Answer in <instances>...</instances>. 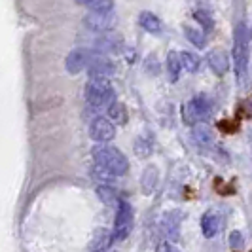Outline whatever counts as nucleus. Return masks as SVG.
I'll return each instance as SVG.
<instances>
[{
	"label": "nucleus",
	"instance_id": "nucleus-1",
	"mask_svg": "<svg viewBox=\"0 0 252 252\" xmlns=\"http://www.w3.org/2000/svg\"><path fill=\"white\" fill-rule=\"evenodd\" d=\"M93 159H95V165H99L104 171H108L112 177H124L129 171L127 158L114 146H99V148H95L93 150Z\"/></svg>",
	"mask_w": 252,
	"mask_h": 252
},
{
	"label": "nucleus",
	"instance_id": "nucleus-2",
	"mask_svg": "<svg viewBox=\"0 0 252 252\" xmlns=\"http://www.w3.org/2000/svg\"><path fill=\"white\" fill-rule=\"evenodd\" d=\"M249 48H251V34L247 25L241 21L233 31V63H235V74L241 82L249 66Z\"/></svg>",
	"mask_w": 252,
	"mask_h": 252
},
{
	"label": "nucleus",
	"instance_id": "nucleus-3",
	"mask_svg": "<svg viewBox=\"0 0 252 252\" xmlns=\"http://www.w3.org/2000/svg\"><path fill=\"white\" fill-rule=\"evenodd\" d=\"M86 99L91 106H110L114 102V88L108 80L102 78H91L86 86Z\"/></svg>",
	"mask_w": 252,
	"mask_h": 252
},
{
	"label": "nucleus",
	"instance_id": "nucleus-4",
	"mask_svg": "<svg viewBox=\"0 0 252 252\" xmlns=\"http://www.w3.org/2000/svg\"><path fill=\"white\" fill-rule=\"evenodd\" d=\"M133 207L127 201L118 203V211H116V220H114L112 237L114 241H126L133 229Z\"/></svg>",
	"mask_w": 252,
	"mask_h": 252
},
{
	"label": "nucleus",
	"instance_id": "nucleus-5",
	"mask_svg": "<svg viewBox=\"0 0 252 252\" xmlns=\"http://www.w3.org/2000/svg\"><path fill=\"white\" fill-rule=\"evenodd\" d=\"M213 112V104L207 95H195L188 104L184 106V118L188 124H199L209 120V116Z\"/></svg>",
	"mask_w": 252,
	"mask_h": 252
},
{
	"label": "nucleus",
	"instance_id": "nucleus-6",
	"mask_svg": "<svg viewBox=\"0 0 252 252\" xmlns=\"http://www.w3.org/2000/svg\"><path fill=\"white\" fill-rule=\"evenodd\" d=\"M89 135L95 142H110L116 137V126L108 118H95L89 126Z\"/></svg>",
	"mask_w": 252,
	"mask_h": 252
},
{
	"label": "nucleus",
	"instance_id": "nucleus-7",
	"mask_svg": "<svg viewBox=\"0 0 252 252\" xmlns=\"http://www.w3.org/2000/svg\"><path fill=\"white\" fill-rule=\"evenodd\" d=\"M88 70L91 78H102V80H108L110 76L116 72V66L110 59L102 57V55H93L89 59Z\"/></svg>",
	"mask_w": 252,
	"mask_h": 252
},
{
	"label": "nucleus",
	"instance_id": "nucleus-8",
	"mask_svg": "<svg viewBox=\"0 0 252 252\" xmlns=\"http://www.w3.org/2000/svg\"><path fill=\"white\" fill-rule=\"evenodd\" d=\"M84 23L91 31H97V32H104V31H110L116 25V17L112 13H95L91 12L86 15Z\"/></svg>",
	"mask_w": 252,
	"mask_h": 252
},
{
	"label": "nucleus",
	"instance_id": "nucleus-9",
	"mask_svg": "<svg viewBox=\"0 0 252 252\" xmlns=\"http://www.w3.org/2000/svg\"><path fill=\"white\" fill-rule=\"evenodd\" d=\"M207 64L216 76H224L229 68V59L224 50H213L207 55Z\"/></svg>",
	"mask_w": 252,
	"mask_h": 252
},
{
	"label": "nucleus",
	"instance_id": "nucleus-10",
	"mask_svg": "<svg viewBox=\"0 0 252 252\" xmlns=\"http://www.w3.org/2000/svg\"><path fill=\"white\" fill-rule=\"evenodd\" d=\"M89 53L86 50H72L68 53V57H66V70L70 72V74H78V72H82L84 68H88L89 64Z\"/></svg>",
	"mask_w": 252,
	"mask_h": 252
},
{
	"label": "nucleus",
	"instance_id": "nucleus-11",
	"mask_svg": "<svg viewBox=\"0 0 252 252\" xmlns=\"http://www.w3.org/2000/svg\"><path fill=\"white\" fill-rule=\"evenodd\" d=\"M112 241H114L112 233L108 229H104V227H99L95 231L91 243H89V252H106Z\"/></svg>",
	"mask_w": 252,
	"mask_h": 252
},
{
	"label": "nucleus",
	"instance_id": "nucleus-12",
	"mask_svg": "<svg viewBox=\"0 0 252 252\" xmlns=\"http://www.w3.org/2000/svg\"><path fill=\"white\" fill-rule=\"evenodd\" d=\"M220 229V218L215 211H207L205 215L201 216V231L207 239H213Z\"/></svg>",
	"mask_w": 252,
	"mask_h": 252
},
{
	"label": "nucleus",
	"instance_id": "nucleus-13",
	"mask_svg": "<svg viewBox=\"0 0 252 252\" xmlns=\"http://www.w3.org/2000/svg\"><path fill=\"white\" fill-rule=\"evenodd\" d=\"M139 23L144 31H148L152 34H159L161 32V21L150 12H142L139 15Z\"/></svg>",
	"mask_w": 252,
	"mask_h": 252
},
{
	"label": "nucleus",
	"instance_id": "nucleus-14",
	"mask_svg": "<svg viewBox=\"0 0 252 252\" xmlns=\"http://www.w3.org/2000/svg\"><path fill=\"white\" fill-rule=\"evenodd\" d=\"M193 139L195 142L201 146V148H211L215 144V137H213V131L207 126H197L193 129Z\"/></svg>",
	"mask_w": 252,
	"mask_h": 252
},
{
	"label": "nucleus",
	"instance_id": "nucleus-15",
	"mask_svg": "<svg viewBox=\"0 0 252 252\" xmlns=\"http://www.w3.org/2000/svg\"><path fill=\"white\" fill-rule=\"evenodd\" d=\"M167 72H169L171 82H177L178 78H180V72H182L180 53H177V51H171V53L167 55Z\"/></svg>",
	"mask_w": 252,
	"mask_h": 252
},
{
	"label": "nucleus",
	"instance_id": "nucleus-16",
	"mask_svg": "<svg viewBox=\"0 0 252 252\" xmlns=\"http://www.w3.org/2000/svg\"><path fill=\"white\" fill-rule=\"evenodd\" d=\"M140 182H142V191L146 195H150L152 191L156 189V186H158V169L154 165L146 167V171L142 173V180Z\"/></svg>",
	"mask_w": 252,
	"mask_h": 252
},
{
	"label": "nucleus",
	"instance_id": "nucleus-17",
	"mask_svg": "<svg viewBox=\"0 0 252 252\" xmlns=\"http://www.w3.org/2000/svg\"><path fill=\"white\" fill-rule=\"evenodd\" d=\"M97 195H99V199H101L104 205H116V207H118V203L122 201V199L118 197L116 188L108 186V184H101V186L97 188Z\"/></svg>",
	"mask_w": 252,
	"mask_h": 252
},
{
	"label": "nucleus",
	"instance_id": "nucleus-18",
	"mask_svg": "<svg viewBox=\"0 0 252 252\" xmlns=\"http://www.w3.org/2000/svg\"><path fill=\"white\" fill-rule=\"evenodd\" d=\"M180 61H182V68L188 72H197L201 68V59L195 53H189V51L180 53Z\"/></svg>",
	"mask_w": 252,
	"mask_h": 252
},
{
	"label": "nucleus",
	"instance_id": "nucleus-19",
	"mask_svg": "<svg viewBox=\"0 0 252 252\" xmlns=\"http://www.w3.org/2000/svg\"><path fill=\"white\" fill-rule=\"evenodd\" d=\"M178 226H180V213L178 211H173V213H169V215L165 216V229L175 239H178V233H180Z\"/></svg>",
	"mask_w": 252,
	"mask_h": 252
},
{
	"label": "nucleus",
	"instance_id": "nucleus-20",
	"mask_svg": "<svg viewBox=\"0 0 252 252\" xmlns=\"http://www.w3.org/2000/svg\"><path fill=\"white\" fill-rule=\"evenodd\" d=\"M108 116H110V122H116V124H126L127 122L126 106L120 102H112L108 106Z\"/></svg>",
	"mask_w": 252,
	"mask_h": 252
},
{
	"label": "nucleus",
	"instance_id": "nucleus-21",
	"mask_svg": "<svg viewBox=\"0 0 252 252\" xmlns=\"http://www.w3.org/2000/svg\"><path fill=\"white\" fill-rule=\"evenodd\" d=\"M184 34H186V38H188L193 46H197V48H203V46H205V32L199 31V29L184 25Z\"/></svg>",
	"mask_w": 252,
	"mask_h": 252
},
{
	"label": "nucleus",
	"instance_id": "nucleus-22",
	"mask_svg": "<svg viewBox=\"0 0 252 252\" xmlns=\"http://www.w3.org/2000/svg\"><path fill=\"white\" fill-rule=\"evenodd\" d=\"M97 46L101 48V51H120L122 48V42L114 36H106L104 40H99Z\"/></svg>",
	"mask_w": 252,
	"mask_h": 252
},
{
	"label": "nucleus",
	"instance_id": "nucleus-23",
	"mask_svg": "<svg viewBox=\"0 0 252 252\" xmlns=\"http://www.w3.org/2000/svg\"><path fill=\"white\" fill-rule=\"evenodd\" d=\"M112 4V0H95V2L89 4V8H91V12L95 13H110Z\"/></svg>",
	"mask_w": 252,
	"mask_h": 252
},
{
	"label": "nucleus",
	"instance_id": "nucleus-24",
	"mask_svg": "<svg viewBox=\"0 0 252 252\" xmlns=\"http://www.w3.org/2000/svg\"><path fill=\"white\" fill-rule=\"evenodd\" d=\"M135 154L139 156V158H148L152 154V144L150 140L146 139H137L135 142Z\"/></svg>",
	"mask_w": 252,
	"mask_h": 252
},
{
	"label": "nucleus",
	"instance_id": "nucleus-25",
	"mask_svg": "<svg viewBox=\"0 0 252 252\" xmlns=\"http://www.w3.org/2000/svg\"><path fill=\"white\" fill-rule=\"evenodd\" d=\"M229 247L233 251H241L245 247V239H243V233L241 231H231L229 233Z\"/></svg>",
	"mask_w": 252,
	"mask_h": 252
},
{
	"label": "nucleus",
	"instance_id": "nucleus-26",
	"mask_svg": "<svg viewBox=\"0 0 252 252\" xmlns=\"http://www.w3.org/2000/svg\"><path fill=\"white\" fill-rule=\"evenodd\" d=\"M193 17L205 27V31H209V29H213V19H211V15L207 12H203V10H197V12L193 13Z\"/></svg>",
	"mask_w": 252,
	"mask_h": 252
},
{
	"label": "nucleus",
	"instance_id": "nucleus-27",
	"mask_svg": "<svg viewBox=\"0 0 252 252\" xmlns=\"http://www.w3.org/2000/svg\"><path fill=\"white\" fill-rule=\"evenodd\" d=\"M159 252H180V251H178L173 243H161L159 245Z\"/></svg>",
	"mask_w": 252,
	"mask_h": 252
},
{
	"label": "nucleus",
	"instance_id": "nucleus-28",
	"mask_svg": "<svg viewBox=\"0 0 252 252\" xmlns=\"http://www.w3.org/2000/svg\"><path fill=\"white\" fill-rule=\"evenodd\" d=\"M76 2H78V4H91V2H95V0H76Z\"/></svg>",
	"mask_w": 252,
	"mask_h": 252
}]
</instances>
